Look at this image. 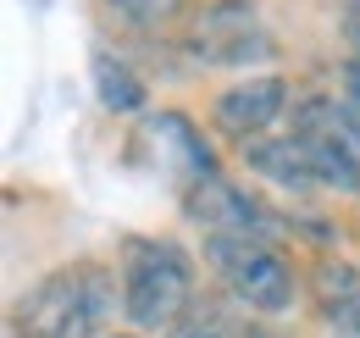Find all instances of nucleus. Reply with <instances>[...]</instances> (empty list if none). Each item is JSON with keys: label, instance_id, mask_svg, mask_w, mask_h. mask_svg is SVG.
<instances>
[{"label": "nucleus", "instance_id": "obj_8", "mask_svg": "<svg viewBox=\"0 0 360 338\" xmlns=\"http://www.w3.org/2000/svg\"><path fill=\"white\" fill-rule=\"evenodd\" d=\"M305 289H311V305L321 316V333L327 338H360V261H349L338 250L311 255Z\"/></svg>", "mask_w": 360, "mask_h": 338}, {"label": "nucleus", "instance_id": "obj_9", "mask_svg": "<svg viewBox=\"0 0 360 338\" xmlns=\"http://www.w3.org/2000/svg\"><path fill=\"white\" fill-rule=\"evenodd\" d=\"M238 167L261 183H271V189H283V194H316L321 189L300 133H261V139L238 144Z\"/></svg>", "mask_w": 360, "mask_h": 338}, {"label": "nucleus", "instance_id": "obj_11", "mask_svg": "<svg viewBox=\"0 0 360 338\" xmlns=\"http://www.w3.org/2000/svg\"><path fill=\"white\" fill-rule=\"evenodd\" d=\"M150 133L155 139H167L172 150L183 156V167H188V177L200 183V177H222V167H217V156H211V144H205V133L188 123L183 111H155L150 117Z\"/></svg>", "mask_w": 360, "mask_h": 338}, {"label": "nucleus", "instance_id": "obj_12", "mask_svg": "<svg viewBox=\"0 0 360 338\" xmlns=\"http://www.w3.org/2000/svg\"><path fill=\"white\" fill-rule=\"evenodd\" d=\"M238 333H244V327H233L222 299H200L183 322H172L167 333H155V338H238Z\"/></svg>", "mask_w": 360, "mask_h": 338}, {"label": "nucleus", "instance_id": "obj_2", "mask_svg": "<svg viewBox=\"0 0 360 338\" xmlns=\"http://www.w3.org/2000/svg\"><path fill=\"white\" fill-rule=\"evenodd\" d=\"M117 272H122V316L134 333H167L200 305V266L178 239L128 233L117 244Z\"/></svg>", "mask_w": 360, "mask_h": 338}, {"label": "nucleus", "instance_id": "obj_5", "mask_svg": "<svg viewBox=\"0 0 360 338\" xmlns=\"http://www.w3.org/2000/svg\"><path fill=\"white\" fill-rule=\"evenodd\" d=\"M183 50H188L200 67H244V73H250V67L266 73V61L277 56V44H271V34L261 28V17H255L250 0H217V6H205V11L188 23Z\"/></svg>", "mask_w": 360, "mask_h": 338}, {"label": "nucleus", "instance_id": "obj_7", "mask_svg": "<svg viewBox=\"0 0 360 338\" xmlns=\"http://www.w3.org/2000/svg\"><path fill=\"white\" fill-rule=\"evenodd\" d=\"M288 106H294V89L288 78L266 67V73H250V78H238V84H227L217 100H211V127L233 139V144H250V139H261L271 127L288 117Z\"/></svg>", "mask_w": 360, "mask_h": 338}, {"label": "nucleus", "instance_id": "obj_1", "mask_svg": "<svg viewBox=\"0 0 360 338\" xmlns=\"http://www.w3.org/2000/svg\"><path fill=\"white\" fill-rule=\"evenodd\" d=\"M122 311V272L111 261H61L11 305V338H100Z\"/></svg>", "mask_w": 360, "mask_h": 338}, {"label": "nucleus", "instance_id": "obj_16", "mask_svg": "<svg viewBox=\"0 0 360 338\" xmlns=\"http://www.w3.org/2000/svg\"><path fill=\"white\" fill-rule=\"evenodd\" d=\"M238 338H288L283 327H271V322H244V333Z\"/></svg>", "mask_w": 360, "mask_h": 338}, {"label": "nucleus", "instance_id": "obj_3", "mask_svg": "<svg viewBox=\"0 0 360 338\" xmlns=\"http://www.w3.org/2000/svg\"><path fill=\"white\" fill-rule=\"evenodd\" d=\"M200 255H205V266L217 272L222 294L233 299L238 311H250L255 322H283V316H294L300 294H311L305 277L294 272L288 250L271 244V239L205 233V239H200Z\"/></svg>", "mask_w": 360, "mask_h": 338}, {"label": "nucleus", "instance_id": "obj_14", "mask_svg": "<svg viewBox=\"0 0 360 338\" xmlns=\"http://www.w3.org/2000/svg\"><path fill=\"white\" fill-rule=\"evenodd\" d=\"M338 106L360 127V56H344V67H338Z\"/></svg>", "mask_w": 360, "mask_h": 338}, {"label": "nucleus", "instance_id": "obj_15", "mask_svg": "<svg viewBox=\"0 0 360 338\" xmlns=\"http://www.w3.org/2000/svg\"><path fill=\"white\" fill-rule=\"evenodd\" d=\"M338 28H344L349 56H360V0H338Z\"/></svg>", "mask_w": 360, "mask_h": 338}, {"label": "nucleus", "instance_id": "obj_10", "mask_svg": "<svg viewBox=\"0 0 360 338\" xmlns=\"http://www.w3.org/2000/svg\"><path fill=\"white\" fill-rule=\"evenodd\" d=\"M89 73H94V94H100V106H105L111 117H134V111H144L150 89H144V78H139L122 56L94 50V56H89Z\"/></svg>", "mask_w": 360, "mask_h": 338}, {"label": "nucleus", "instance_id": "obj_13", "mask_svg": "<svg viewBox=\"0 0 360 338\" xmlns=\"http://www.w3.org/2000/svg\"><path fill=\"white\" fill-rule=\"evenodd\" d=\"M128 28H150V34H161V28H172L183 11H188V0H117L111 6Z\"/></svg>", "mask_w": 360, "mask_h": 338}, {"label": "nucleus", "instance_id": "obj_17", "mask_svg": "<svg viewBox=\"0 0 360 338\" xmlns=\"http://www.w3.org/2000/svg\"><path fill=\"white\" fill-rule=\"evenodd\" d=\"M100 338H144V333H134V327H111V333H100Z\"/></svg>", "mask_w": 360, "mask_h": 338}, {"label": "nucleus", "instance_id": "obj_4", "mask_svg": "<svg viewBox=\"0 0 360 338\" xmlns=\"http://www.w3.org/2000/svg\"><path fill=\"white\" fill-rule=\"evenodd\" d=\"M294 133L311 150V167L321 177V189L360 200V127L344 117L338 94H321V89L300 94L294 100Z\"/></svg>", "mask_w": 360, "mask_h": 338}, {"label": "nucleus", "instance_id": "obj_6", "mask_svg": "<svg viewBox=\"0 0 360 338\" xmlns=\"http://www.w3.org/2000/svg\"><path fill=\"white\" fill-rule=\"evenodd\" d=\"M183 211L194 216L205 233H250V239H271V244H283L294 233L288 216H277L266 200H255L233 177H200V183H188L183 189Z\"/></svg>", "mask_w": 360, "mask_h": 338}]
</instances>
